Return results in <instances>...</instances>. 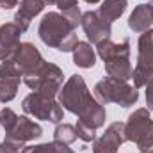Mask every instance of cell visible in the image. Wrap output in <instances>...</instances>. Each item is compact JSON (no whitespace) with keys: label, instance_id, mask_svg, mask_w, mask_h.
I'll list each match as a JSON object with an SVG mask.
<instances>
[{"label":"cell","instance_id":"obj_1","mask_svg":"<svg viewBox=\"0 0 153 153\" xmlns=\"http://www.w3.org/2000/svg\"><path fill=\"white\" fill-rule=\"evenodd\" d=\"M75 29L76 27L62 13L52 11L46 13L39 22L38 34L41 41L50 48H57L61 52H73L75 45L78 43Z\"/></svg>","mask_w":153,"mask_h":153},{"label":"cell","instance_id":"obj_2","mask_svg":"<svg viewBox=\"0 0 153 153\" xmlns=\"http://www.w3.org/2000/svg\"><path fill=\"white\" fill-rule=\"evenodd\" d=\"M62 78L64 75L59 66L43 61L32 71L23 75V82L34 93H39L46 98H55L62 87Z\"/></svg>","mask_w":153,"mask_h":153},{"label":"cell","instance_id":"obj_3","mask_svg":"<svg viewBox=\"0 0 153 153\" xmlns=\"http://www.w3.org/2000/svg\"><path fill=\"white\" fill-rule=\"evenodd\" d=\"M94 98L102 103H117L121 107H130L139 100L137 87L130 85L128 82L117 80L112 76H105L94 85Z\"/></svg>","mask_w":153,"mask_h":153},{"label":"cell","instance_id":"obj_4","mask_svg":"<svg viewBox=\"0 0 153 153\" xmlns=\"http://www.w3.org/2000/svg\"><path fill=\"white\" fill-rule=\"evenodd\" d=\"M126 141L135 143L141 153H153V119L148 109H137L125 123Z\"/></svg>","mask_w":153,"mask_h":153},{"label":"cell","instance_id":"obj_5","mask_svg":"<svg viewBox=\"0 0 153 153\" xmlns=\"http://www.w3.org/2000/svg\"><path fill=\"white\" fill-rule=\"evenodd\" d=\"M134 87H144L153 80V29L141 34L137 43V64L132 71Z\"/></svg>","mask_w":153,"mask_h":153},{"label":"cell","instance_id":"obj_6","mask_svg":"<svg viewBox=\"0 0 153 153\" xmlns=\"http://www.w3.org/2000/svg\"><path fill=\"white\" fill-rule=\"evenodd\" d=\"M91 98L93 96L85 85V80L80 75H71L59 91V103L62 105V109L76 116L80 114V111L87 105Z\"/></svg>","mask_w":153,"mask_h":153},{"label":"cell","instance_id":"obj_7","mask_svg":"<svg viewBox=\"0 0 153 153\" xmlns=\"http://www.w3.org/2000/svg\"><path fill=\"white\" fill-rule=\"evenodd\" d=\"M22 109L29 116L50 121V123H61L62 121V105L55 98H46L39 93H30L23 98Z\"/></svg>","mask_w":153,"mask_h":153},{"label":"cell","instance_id":"obj_8","mask_svg":"<svg viewBox=\"0 0 153 153\" xmlns=\"http://www.w3.org/2000/svg\"><path fill=\"white\" fill-rule=\"evenodd\" d=\"M80 25L85 32L87 39L93 43V45H98L100 41L111 38V32H112V27L107 20H103L100 16L98 11H87V13H82V20H80Z\"/></svg>","mask_w":153,"mask_h":153},{"label":"cell","instance_id":"obj_9","mask_svg":"<svg viewBox=\"0 0 153 153\" xmlns=\"http://www.w3.org/2000/svg\"><path fill=\"white\" fill-rule=\"evenodd\" d=\"M126 141L125 123L114 121L107 126L105 134L93 141V153H117V148Z\"/></svg>","mask_w":153,"mask_h":153},{"label":"cell","instance_id":"obj_10","mask_svg":"<svg viewBox=\"0 0 153 153\" xmlns=\"http://www.w3.org/2000/svg\"><path fill=\"white\" fill-rule=\"evenodd\" d=\"M22 78H23L22 71L11 61H4L0 64V102L2 103H9L16 96Z\"/></svg>","mask_w":153,"mask_h":153},{"label":"cell","instance_id":"obj_11","mask_svg":"<svg viewBox=\"0 0 153 153\" xmlns=\"http://www.w3.org/2000/svg\"><path fill=\"white\" fill-rule=\"evenodd\" d=\"M9 61L22 71V75H25V73L32 71L36 66H39L45 59L41 57L39 50L32 43H20V46L16 48V52L13 53V57Z\"/></svg>","mask_w":153,"mask_h":153},{"label":"cell","instance_id":"obj_12","mask_svg":"<svg viewBox=\"0 0 153 153\" xmlns=\"http://www.w3.org/2000/svg\"><path fill=\"white\" fill-rule=\"evenodd\" d=\"M105 119H107L105 107L93 96V98L87 102V105L80 111L78 121H76V123H80L82 126H85V128L96 132L98 128H102V126L105 125Z\"/></svg>","mask_w":153,"mask_h":153},{"label":"cell","instance_id":"obj_13","mask_svg":"<svg viewBox=\"0 0 153 153\" xmlns=\"http://www.w3.org/2000/svg\"><path fill=\"white\" fill-rule=\"evenodd\" d=\"M22 34H23L22 29L14 22L0 25V59L2 61H9L13 57V53L22 43L20 41Z\"/></svg>","mask_w":153,"mask_h":153},{"label":"cell","instance_id":"obj_14","mask_svg":"<svg viewBox=\"0 0 153 153\" xmlns=\"http://www.w3.org/2000/svg\"><path fill=\"white\" fill-rule=\"evenodd\" d=\"M41 134H43V128L39 126L38 123H34L27 116H18L14 126L9 132H5V137L16 139V141H22V143H29V141L39 139Z\"/></svg>","mask_w":153,"mask_h":153},{"label":"cell","instance_id":"obj_15","mask_svg":"<svg viewBox=\"0 0 153 153\" xmlns=\"http://www.w3.org/2000/svg\"><path fill=\"white\" fill-rule=\"evenodd\" d=\"M45 4L43 0H22L18 4V11L14 14V23L22 29V32H27L30 27V22L34 20V16H38L43 11Z\"/></svg>","mask_w":153,"mask_h":153},{"label":"cell","instance_id":"obj_16","mask_svg":"<svg viewBox=\"0 0 153 153\" xmlns=\"http://www.w3.org/2000/svg\"><path fill=\"white\" fill-rule=\"evenodd\" d=\"M96 53L103 59V62L116 57H130V41L123 39L121 43H114L111 38H107L96 45Z\"/></svg>","mask_w":153,"mask_h":153},{"label":"cell","instance_id":"obj_17","mask_svg":"<svg viewBox=\"0 0 153 153\" xmlns=\"http://www.w3.org/2000/svg\"><path fill=\"white\" fill-rule=\"evenodd\" d=\"M152 23H153V14H152V9H150L148 4H139L132 11V14L128 18V27L134 32H139V34L150 30Z\"/></svg>","mask_w":153,"mask_h":153},{"label":"cell","instance_id":"obj_18","mask_svg":"<svg viewBox=\"0 0 153 153\" xmlns=\"http://www.w3.org/2000/svg\"><path fill=\"white\" fill-rule=\"evenodd\" d=\"M105 71L107 75L117 78V80H123V82H128L132 78V64H130V57H116L105 62Z\"/></svg>","mask_w":153,"mask_h":153},{"label":"cell","instance_id":"obj_19","mask_svg":"<svg viewBox=\"0 0 153 153\" xmlns=\"http://www.w3.org/2000/svg\"><path fill=\"white\" fill-rule=\"evenodd\" d=\"M73 62L78 68H84V70H89V68L94 66L96 52L91 46V43H85V41H78L76 43L75 48H73Z\"/></svg>","mask_w":153,"mask_h":153},{"label":"cell","instance_id":"obj_20","mask_svg":"<svg viewBox=\"0 0 153 153\" xmlns=\"http://www.w3.org/2000/svg\"><path fill=\"white\" fill-rule=\"evenodd\" d=\"M126 5H128L126 0H103L100 9H98V13H100V16L103 20L112 23L126 11Z\"/></svg>","mask_w":153,"mask_h":153},{"label":"cell","instance_id":"obj_21","mask_svg":"<svg viewBox=\"0 0 153 153\" xmlns=\"http://www.w3.org/2000/svg\"><path fill=\"white\" fill-rule=\"evenodd\" d=\"M76 141V130L73 125L70 123H62L57 125L55 132H53V143H61V144H71Z\"/></svg>","mask_w":153,"mask_h":153},{"label":"cell","instance_id":"obj_22","mask_svg":"<svg viewBox=\"0 0 153 153\" xmlns=\"http://www.w3.org/2000/svg\"><path fill=\"white\" fill-rule=\"evenodd\" d=\"M16 119H18V114H16L13 109L4 107V109L0 111V125L4 126V130H5V132H9V130L14 126Z\"/></svg>","mask_w":153,"mask_h":153},{"label":"cell","instance_id":"obj_23","mask_svg":"<svg viewBox=\"0 0 153 153\" xmlns=\"http://www.w3.org/2000/svg\"><path fill=\"white\" fill-rule=\"evenodd\" d=\"M23 148H25V143L5 137L2 141V144H0V153H22Z\"/></svg>","mask_w":153,"mask_h":153},{"label":"cell","instance_id":"obj_24","mask_svg":"<svg viewBox=\"0 0 153 153\" xmlns=\"http://www.w3.org/2000/svg\"><path fill=\"white\" fill-rule=\"evenodd\" d=\"M22 153H55V146L53 143H45V144H38V146H25Z\"/></svg>","mask_w":153,"mask_h":153},{"label":"cell","instance_id":"obj_25","mask_svg":"<svg viewBox=\"0 0 153 153\" xmlns=\"http://www.w3.org/2000/svg\"><path fill=\"white\" fill-rule=\"evenodd\" d=\"M144 87H146V105H148V111L153 112V80H150Z\"/></svg>","mask_w":153,"mask_h":153},{"label":"cell","instance_id":"obj_26","mask_svg":"<svg viewBox=\"0 0 153 153\" xmlns=\"http://www.w3.org/2000/svg\"><path fill=\"white\" fill-rule=\"evenodd\" d=\"M53 146H55V153H75L71 148H70V144H61V143H53Z\"/></svg>","mask_w":153,"mask_h":153},{"label":"cell","instance_id":"obj_27","mask_svg":"<svg viewBox=\"0 0 153 153\" xmlns=\"http://www.w3.org/2000/svg\"><path fill=\"white\" fill-rule=\"evenodd\" d=\"M14 5H18V0H0L2 9H13Z\"/></svg>","mask_w":153,"mask_h":153},{"label":"cell","instance_id":"obj_28","mask_svg":"<svg viewBox=\"0 0 153 153\" xmlns=\"http://www.w3.org/2000/svg\"><path fill=\"white\" fill-rule=\"evenodd\" d=\"M43 4L45 5H53V4H57V0H43Z\"/></svg>","mask_w":153,"mask_h":153},{"label":"cell","instance_id":"obj_29","mask_svg":"<svg viewBox=\"0 0 153 153\" xmlns=\"http://www.w3.org/2000/svg\"><path fill=\"white\" fill-rule=\"evenodd\" d=\"M84 2H87V4H98V2H102V0H84Z\"/></svg>","mask_w":153,"mask_h":153},{"label":"cell","instance_id":"obj_30","mask_svg":"<svg viewBox=\"0 0 153 153\" xmlns=\"http://www.w3.org/2000/svg\"><path fill=\"white\" fill-rule=\"evenodd\" d=\"M148 5H150V9H152V14H153V0L150 2V4H148Z\"/></svg>","mask_w":153,"mask_h":153}]
</instances>
